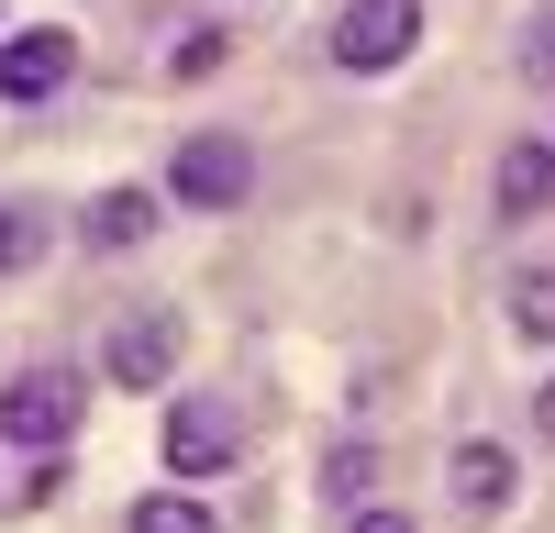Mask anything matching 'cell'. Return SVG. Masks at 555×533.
<instances>
[{
  "label": "cell",
  "mask_w": 555,
  "mask_h": 533,
  "mask_svg": "<svg viewBox=\"0 0 555 533\" xmlns=\"http://www.w3.org/2000/svg\"><path fill=\"white\" fill-rule=\"evenodd\" d=\"M322 56H334L345 78H389L423 56V0H345L334 34H322Z\"/></svg>",
  "instance_id": "obj_1"
},
{
  "label": "cell",
  "mask_w": 555,
  "mask_h": 533,
  "mask_svg": "<svg viewBox=\"0 0 555 533\" xmlns=\"http://www.w3.org/2000/svg\"><path fill=\"white\" fill-rule=\"evenodd\" d=\"M89 412V378L78 367H23V378H0V444H23V456H56V444L78 433Z\"/></svg>",
  "instance_id": "obj_2"
},
{
  "label": "cell",
  "mask_w": 555,
  "mask_h": 533,
  "mask_svg": "<svg viewBox=\"0 0 555 533\" xmlns=\"http://www.w3.org/2000/svg\"><path fill=\"white\" fill-rule=\"evenodd\" d=\"M167 200L178 211H245L256 200V145H245V133H178Z\"/></svg>",
  "instance_id": "obj_3"
},
{
  "label": "cell",
  "mask_w": 555,
  "mask_h": 533,
  "mask_svg": "<svg viewBox=\"0 0 555 533\" xmlns=\"http://www.w3.org/2000/svg\"><path fill=\"white\" fill-rule=\"evenodd\" d=\"M156 456H167V478L190 489V478H222L245 456V422H234V400H211V389H190V400H167V433H156Z\"/></svg>",
  "instance_id": "obj_4"
},
{
  "label": "cell",
  "mask_w": 555,
  "mask_h": 533,
  "mask_svg": "<svg viewBox=\"0 0 555 533\" xmlns=\"http://www.w3.org/2000/svg\"><path fill=\"white\" fill-rule=\"evenodd\" d=\"M67 78H78V34H67V23H23V34H0V101H12V112L56 101Z\"/></svg>",
  "instance_id": "obj_5"
},
{
  "label": "cell",
  "mask_w": 555,
  "mask_h": 533,
  "mask_svg": "<svg viewBox=\"0 0 555 533\" xmlns=\"http://www.w3.org/2000/svg\"><path fill=\"white\" fill-rule=\"evenodd\" d=\"M178 344H190V323H178V311H122L112 323V389H167L178 378Z\"/></svg>",
  "instance_id": "obj_6"
},
{
  "label": "cell",
  "mask_w": 555,
  "mask_h": 533,
  "mask_svg": "<svg viewBox=\"0 0 555 533\" xmlns=\"http://www.w3.org/2000/svg\"><path fill=\"white\" fill-rule=\"evenodd\" d=\"M512 489H522V456H512V444L467 433V444L444 456V500L467 511V522H500V511H512Z\"/></svg>",
  "instance_id": "obj_7"
},
{
  "label": "cell",
  "mask_w": 555,
  "mask_h": 533,
  "mask_svg": "<svg viewBox=\"0 0 555 533\" xmlns=\"http://www.w3.org/2000/svg\"><path fill=\"white\" fill-rule=\"evenodd\" d=\"M489 211H500V222L555 211V145H544V133H512V145H500V167H489Z\"/></svg>",
  "instance_id": "obj_8"
},
{
  "label": "cell",
  "mask_w": 555,
  "mask_h": 533,
  "mask_svg": "<svg viewBox=\"0 0 555 533\" xmlns=\"http://www.w3.org/2000/svg\"><path fill=\"white\" fill-rule=\"evenodd\" d=\"M78 234H89V256H133V245L156 234V200L145 190H101V200L78 211Z\"/></svg>",
  "instance_id": "obj_9"
},
{
  "label": "cell",
  "mask_w": 555,
  "mask_h": 533,
  "mask_svg": "<svg viewBox=\"0 0 555 533\" xmlns=\"http://www.w3.org/2000/svg\"><path fill=\"white\" fill-rule=\"evenodd\" d=\"M122 533H222V522H211L201 489H178V478H167V489H145V500L122 511Z\"/></svg>",
  "instance_id": "obj_10"
},
{
  "label": "cell",
  "mask_w": 555,
  "mask_h": 533,
  "mask_svg": "<svg viewBox=\"0 0 555 533\" xmlns=\"http://www.w3.org/2000/svg\"><path fill=\"white\" fill-rule=\"evenodd\" d=\"M44 245H56V222H44L34 200H0V278H23V266H44Z\"/></svg>",
  "instance_id": "obj_11"
},
{
  "label": "cell",
  "mask_w": 555,
  "mask_h": 533,
  "mask_svg": "<svg viewBox=\"0 0 555 533\" xmlns=\"http://www.w3.org/2000/svg\"><path fill=\"white\" fill-rule=\"evenodd\" d=\"M512 323H522L533 344H555V278H544V266H522V278H512Z\"/></svg>",
  "instance_id": "obj_12"
},
{
  "label": "cell",
  "mask_w": 555,
  "mask_h": 533,
  "mask_svg": "<svg viewBox=\"0 0 555 533\" xmlns=\"http://www.w3.org/2000/svg\"><path fill=\"white\" fill-rule=\"evenodd\" d=\"M366 478H378V444H334V467H322V489H334L345 511H366Z\"/></svg>",
  "instance_id": "obj_13"
},
{
  "label": "cell",
  "mask_w": 555,
  "mask_h": 533,
  "mask_svg": "<svg viewBox=\"0 0 555 533\" xmlns=\"http://www.w3.org/2000/svg\"><path fill=\"white\" fill-rule=\"evenodd\" d=\"M522 78H533L544 101H555V0H544V12L522 23Z\"/></svg>",
  "instance_id": "obj_14"
},
{
  "label": "cell",
  "mask_w": 555,
  "mask_h": 533,
  "mask_svg": "<svg viewBox=\"0 0 555 533\" xmlns=\"http://www.w3.org/2000/svg\"><path fill=\"white\" fill-rule=\"evenodd\" d=\"M211 67H222V34H178L167 44V78H211Z\"/></svg>",
  "instance_id": "obj_15"
},
{
  "label": "cell",
  "mask_w": 555,
  "mask_h": 533,
  "mask_svg": "<svg viewBox=\"0 0 555 533\" xmlns=\"http://www.w3.org/2000/svg\"><path fill=\"white\" fill-rule=\"evenodd\" d=\"M345 533H423V522H411V511H378V500H366V511H345Z\"/></svg>",
  "instance_id": "obj_16"
},
{
  "label": "cell",
  "mask_w": 555,
  "mask_h": 533,
  "mask_svg": "<svg viewBox=\"0 0 555 533\" xmlns=\"http://www.w3.org/2000/svg\"><path fill=\"white\" fill-rule=\"evenodd\" d=\"M533 433H544V456H555V378L533 389Z\"/></svg>",
  "instance_id": "obj_17"
}]
</instances>
